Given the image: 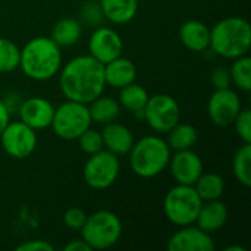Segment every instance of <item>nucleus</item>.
Instances as JSON below:
<instances>
[{"instance_id":"f257e3e1","label":"nucleus","mask_w":251,"mask_h":251,"mask_svg":"<svg viewBox=\"0 0 251 251\" xmlns=\"http://www.w3.org/2000/svg\"><path fill=\"white\" fill-rule=\"evenodd\" d=\"M59 85L68 100L88 104L104 91V65L90 54L76 56L60 68Z\"/></svg>"},{"instance_id":"f03ea898","label":"nucleus","mask_w":251,"mask_h":251,"mask_svg":"<svg viewBox=\"0 0 251 251\" xmlns=\"http://www.w3.org/2000/svg\"><path fill=\"white\" fill-rule=\"evenodd\" d=\"M60 49L50 37H35L21 49L19 68L34 81H49L62 68Z\"/></svg>"},{"instance_id":"7ed1b4c3","label":"nucleus","mask_w":251,"mask_h":251,"mask_svg":"<svg viewBox=\"0 0 251 251\" xmlns=\"http://www.w3.org/2000/svg\"><path fill=\"white\" fill-rule=\"evenodd\" d=\"M251 46V26L241 16L221 19L210 29V49L221 57L237 59L249 53Z\"/></svg>"},{"instance_id":"20e7f679","label":"nucleus","mask_w":251,"mask_h":251,"mask_svg":"<svg viewBox=\"0 0 251 251\" xmlns=\"http://www.w3.org/2000/svg\"><path fill=\"white\" fill-rule=\"evenodd\" d=\"M129 165L140 178H154L169 165L171 149L166 140L157 135H146L134 143L129 150Z\"/></svg>"},{"instance_id":"39448f33","label":"nucleus","mask_w":251,"mask_h":251,"mask_svg":"<svg viewBox=\"0 0 251 251\" xmlns=\"http://www.w3.org/2000/svg\"><path fill=\"white\" fill-rule=\"evenodd\" d=\"M122 235V222L110 210H99L87 215L81 228V238L91 250H107L113 247Z\"/></svg>"},{"instance_id":"423d86ee","label":"nucleus","mask_w":251,"mask_h":251,"mask_svg":"<svg viewBox=\"0 0 251 251\" xmlns=\"http://www.w3.org/2000/svg\"><path fill=\"white\" fill-rule=\"evenodd\" d=\"M201 203L203 201L193 185L176 184L163 199V213L171 224L188 226L196 222Z\"/></svg>"},{"instance_id":"0eeeda50","label":"nucleus","mask_w":251,"mask_h":251,"mask_svg":"<svg viewBox=\"0 0 251 251\" xmlns=\"http://www.w3.org/2000/svg\"><path fill=\"white\" fill-rule=\"evenodd\" d=\"M91 124L93 121L87 104L66 100L59 107H54L50 126L59 138L72 141L78 140L88 128H91Z\"/></svg>"},{"instance_id":"6e6552de","label":"nucleus","mask_w":251,"mask_h":251,"mask_svg":"<svg viewBox=\"0 0 251 251\" xmlns=\"http://www.w3.org/2000/svg\"><path fill=\"white\" fill-rule=\"evenodd\" d=\"M121 165L116 154L100 150L88 157L84 165L82 176L85 184L93 190H107L112 187L119 176Z\"/></svg>"},{"instance_id":"1a4fd4ad","label":"nucleus","mask_w":251,"mask_h":251,"mask_svg":"<svg viewBox=\"0 0 251 251\" xmlns=\"http://www.w3.org/2000/svg\"><path fill=\"white\" fill-rule=\"evenodd\" d=\"M143 119L154 132L166 134L181 121V107L178 101L169 94L149 96L143 110Z\"/></svg>"},{"instance_id":"9d476101","label":"nucleus","mask_w":251,"mask_h":251,"mask_svg":"<svg viewBox=\"0 0 251 251\" xmlns=\"http://www.w3.org/2000/svg\"><path fill=\"white\" fill-rule=\"evenodd\" d=\"M0 141L7 156L16 160H24L34 153L37 147V134L35 129L22 121H10L0 134Z\"/></svg>"},{"instance_id":"9b49d317","label":"nucleus","mask_w":251,"mask_h":251,"mask_svg":"<svg viewBox=\"0 0 251 251\" xmlns=\"http://www.w3.org/2000/svg\"><path fill=\"white\" fill-rule=\"evenodd\" d=\"M240 110H241V100L238 94L229 87L215 90L209 99L207 113L210 121L218 126L232 125Z\"/></svg>"},{"instance_id":"f8f14e48","label":"nucleus","mask_w":251,"mask_h":251,"mask_svg":"<svg viewBox=\"0 0 251 251\" xmlns=\"http://www.w3.org/2000/svg\"><path fill=\"white\" fill-rule=\"evenodd\" d=\"M124 43L121 35L107 26H97L88 40L90 56H93L100 63L106 65L110 60L122 56Z\"/></svg>"},{"instance_id":"ddd939ff","label":"nucleus","mask_w":251,"mask_h":251,"mask_svg":"<svg viewBox=\"0 0 251 251\" xmlns=\"http://www.w3.org/2000/svg\"><path fill=\"white\" fill-rule=\"evenodd\" d=\"M168 166L176 184L181 185H194L203 174V162L200 156L193 151V149L178 150L174 156H171Z\"/></svg>"},{"instance_id":"4468645a","label":"nucleus","mask_w":251,"mask_h":251,"mask_svg":"<svg viewBox=\"0 0 251 251\" xmlns=\"http://www.w3.org/2000/svg\"><path fill=\"white\" fill-rule=\"evenodd\" d=\"M18 115L19 121H22L32 129H46L51 125L54 106L44 97H29L19 104Z\"/></svg>"},{"instance_id":"2eb2a0df","label":"nucleus","mask_w":251,"mask_h":251,"mask_svg":"<svg viewBox=\"0 0 251 251\" xmlns=\"http://www.w3.org/2000/svg\"><path fill=\"white\" fill-rule=\"evenodd\" d=\"M215 243L212 234L204 232L199 226H181L168 241L169 251H212Z\"/></svg>"},{"instance_id":"dca6fc26","label":"nucleus","mask_w":251,"mask_h":251,"mask_svg":"<svg viewBox=\"0 0 251 251\" xmlns=\"http://www.w3.org/2000/svg\"><path fill=\"white\" fill-rule=\"evenodd\" d=\"M103 146L107 151L116 156H125L134 146V135L129 128L118 122H109L101 131Z\"/></svg>"},{"instance_id":"f3484780","label":"nucleus","mask_w":251,"mask_h":251,"mask_svg":"<svg viewBox=\"0 0 251 251\" xmlns=\"http://www.w3.org/2000/svg\"><path fill=\"white\" fill-rule=\"evenodd\" d=\"M228 221V207L218 199L210 201H203L194 224L207 234L219 231Z\"/></svg>"},{"instance_id":"a211bd4d","label":"nucleus","mask_w":251,"mask_h":251,"mask_svg":"<svg viewBox=\"0 0 251 251\" xmlns=\"http://www.w3.org/2000/svg\"><path fill=\"white\" fill-rule=\"evenodd\" d=\"M179 38L188 50L201 53L210 46V28L201 21L190 19L182 24L179 29Z\"/></svg>"},{"instance_id":"6ab92c4d","label":"nucleus","mask_w":251,"mask_h":251,"mask_svg":"<svg viewBox=\"0 0 251 251\" xmlns=\"http://www.w3.org/2000/svg\"><path fill=\"white\" fill-rule=\"evenodd\" d=\"M137 78V66L132 60L126 57H116L104 65V81L106 85L113 88H122L128 84L135 82Z\"/></svg>"},{"instance_id":"aec40b11","label":"nucleus","mask_w":251,"mask_h":251,"mask_svg":"<svg viewBox=\"0 0 251 251\" xmlns=\"http://www.w3.org/2000/svg\"><path fill=\"white\" fill-rule=\"evenodd\" d=\"M103 16L112 24L124 25L131 22L138 12V0H100Z\"/></svg>"},{"instance_id":"412c9836","label":"nucleus","mask_w":251,"mask_h":251,"mask_svg":"<svg viewBox=\"0 0 251 251\" xmlns=\"http://www.w3.org/2000/svg\"><path fill=\"white\" fill-rule=\"evenodd\" d=\"M82 35V26L75 18L59 19L51 29V40L59 47H71L79 41Z\"/></svg>"},{"instance_id":"4be33fe9","label":"nucleus","mask_w":251,"mask_h":251,"mask_svg":"<svg viewBox=\"0 0 251 251\" xmlns=\"http://www.w3.org/2000/svg\"><path fill=\"white\" fill-rule=\"evenodd\" d=\"M119 90H121L119 91V100H118L119 104L125 110L143 118V110H144L146 103L149 100V93L146 91V88L132 82V84H128V85L119 88Z\"/></svg>"},{"instance_id":"5701e85b","label":"nucleus","mask_w":251,"mask_h":251,"mask_svg":"<svg viewBox=\"0 0 251 251\" xmlns=\"http://www.w3.org/2000/svg\"><path fill=\"white\" fill-rule=\"evenodd\" d=\"M87 106H88L91 121L97 122V124H103V125L116 121V118L119 116V112H121L119 101H116L112 97H106L103 94L99 96L97 99H94Z\"/></svg>"},{"instance_id":"b1692460","label":"nucleus","mask_w":251,"mask_h":251,"mask_svg":"<svg viewBox=\"0 0 251 251\" xmlns=\"http://www.w3.org/2000/svg\"><path fill=\"white\" fill-rule=\"evenodd\" d=\"M193 187L197 191L201 201H210V200H218L222 197L224 190H225V182L219 174L203 172Z\"/></svg>"},{"instance_id":"393cba45","label":"nucleus","mask_w":251,"mask_h":251,"mask_svg":"<svg viewBox=\"0 0 251 251\" xmlns=\"http://www.w3.org/2000/svg\"><path fill=\"white\" fill-rule=\"evenodd\" d=\"M166 134H168L166 143H168L169 149L176 150V151L193 149V146L199 140L197 129L190 124H182L181 121L175 126H172Z\"/></svg>"},{"instance_id":"a878e982","label":"nucleus","mask_w":251,"mask_h":251,"mask_svg":"<svg viewBox=\"0 0 251 251\" xmlns=\"http://www.w3.org/2000/svg\"><path fill=\"white\" fill-rule=\"evenodd\" d=\"M232 172L235 179L244 185H251V143H244L235 153L232 160Z\"/></svg>"},{"instance_id":"bb28decb","label":"nucleus","mask_w":251,"mask_h":251,"mask_svg":"<svg viewBox=\"0 0 251 251\" xmlns=\"http://www.w3.org/2000/svg\"><path fill=\"white\" fill-rule=\"evenodd\" d=\"M231 81L241 91L249 93L251 90V59L244 54L241 57L234 59V63L229 69Z\"/></svg>"},{"instance_id":"cd10ccee","label":"nucleus","mask_w":251,"mask_h":251,"mask_svg":"<svg viewBox=\"0 0 251 251\" xmlns=\"http://www.w3.org/2000/svg\"><path fill=\"white\" fill-rule=\"evenodd\" d=\"M19 53L21 49L12 40L0 37V74L19 68Z\"/></svg>"},{"instance_id":"c85d7f7f","label":"nucleus","mask_w":251,"mask_h":251,"mask_svg":"<svg viewBox=\"0 0 251 251\" xmlns=\"http://www.w3.org/2000/svg\"><path fill=\"white\" fill-rule=\"evenodd\" d=\"M78 141H79L81 150H82L85 154H88V156H91V154H94V153H97V151H100V150L104 149V146H103V138H101V132H99V131H96V129H91V128H88V129L78 138Z\"/></svg>"},{"instance_id":"c756f323","label":"nucleus","mask_w":251,"mask_h":251,"mask_svg":"<svg viewBox=\"0 0 251 251\" xmlns=\"http://www.w3.org/2000/svg\"><path fill=\"white\" fill-rule=\"evenodd\" d=\"M238 137L243 143H251V110L241 109L237 118L232 122Z\"/></svg>"},{"instance_id":"7c9ffc66","label":"nucleus","mask_w":251,"mask_h":251,"mask_svg":"<svg viewBox=\"0 0 251 251\" xmlns=\"http://www.w3.org/2000/svg\"><path fill=\"white\" fill-rule=\"evenodd\" d=\"M87 213L79 207H71L63 213V224L72 231H81L82 225L85 224Z\"/></svg>"},{"instance_id":"2f4dec72","label":"nucleus","mask_w":251,"mask_h":251,"mask_svg":"<svg viewBox=\"0 0 251 251\" xmlns=\"http://www.w3.org/2000/svg\"><path fill=\"white\" fill-rule=\"evenodd\" d=\"M81 15H82V19L90 25H99L104 19L100 3H96V1L85 3L81 10Z\"/></svg>"},{"instance_id":"473e14b6","label":"nucleus","mask_w":251,"mask_h":251,"mask_svg":"<svg viewBox=\"0 0 251 251\" xmlns=\"http://www.w3.org/2000/svg\"><path fill=\"white\" fill-rule=\"evenodd\" d=\"M210 81H212V85L215 90H219V88H228L232 81H231V74L226 68H216L212 71V75H210Z\"/></svg>"},{"instance_id":"72a5a7b5","label":"nucleus","mask_w":251,"mask_h":251,"mask_svg":"<svg viewBox=\"0 0 251 251\" xmlns=\"http://www.w3.org/2000/svg\"><path fill=\"white\" fill-rule=\"evenodd\" d=\"M16 251H54V247L44 240H31L19 244Z\"/></svg>"},{"instance_id":"f704fd0d","label":"nucleus","mask_w":251,"mask_h":251,"mask_svg":"<svg viewBox=\"0 0 251 251\" xmlns=\"http://www.w3.org/2000/svg\"><path fill=\"white\" fill-rule=\"evenodd\" d=\"M9 122H10V110H9L7 104L4 103V100L0 99V134L7 126Z\"/></svg>"},{"instance_id":"c9c22d12","label":"nucleus","mask_w":251,"mask_h":251,"mask_svg":"<svg viewBox=\"0 0 251 251\" xmlns=\"http://www.w3.org/2000/svg\"><path fill=\"white\" fill-rule=\"evenodd\" d=\"M65 251H93L90 246L81 238V240H74L69 244L65 246Z\"/></svg>"},{"instance_id":"e433bc0d","label":"nucleus","mask_w":251,"mask_h":251,"mask_svg":"<svg viewBox=\"0 0 251 251\" xmlns=\"http://www.w3.org/2000/svg\"><path fill=\"white\" fill-rule=\"evenodd\" d=\"M225 251H246L244 247H240V246H228Z\"/></svg>"}]
</instances>
